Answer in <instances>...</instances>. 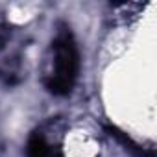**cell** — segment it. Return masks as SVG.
I'll list each match as a JSON object with an SVG mask.
<instances>
[{"label":"cell","mask_w":157,"mask_h":157,"mask_svg":"<svg viewBox=\"0 0 157 157\" xmlns=\"http://www.w3.org/2000/svg\"><path fill=\"white\" fill-rule=\"evenodd\" d=\"M52 70L46 78V89L56 96L72 93L78 72H80V52L68 28H63L52 43Z\"/></svg>","instance_id":"cell-1"},{"label":"cell","mask_w":157,"mask_h":157,"mask_svg":"<svg viewBox=\"0 0 157 157\" xmlns=\"http://www.w3.org/2000/svg\"><path fill=\"white\" fill-rule=\"evenodd\" d=\"M26 157H52L50 144L46 142L44 135H41L39 131H33L30 135L26 144Z\"/></svg>","instance_id":"cell-2"}]
</instances>
